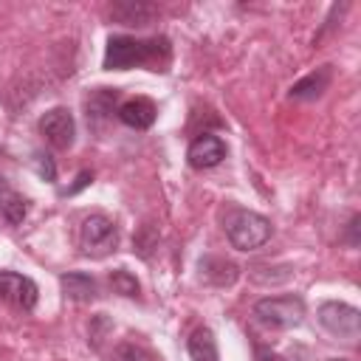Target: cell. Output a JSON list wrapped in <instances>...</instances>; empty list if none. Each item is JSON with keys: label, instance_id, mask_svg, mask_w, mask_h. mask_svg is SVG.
I'll use <instances>...</instances> for the list:
<instances>
[{"label": "cell", "instance_id": "8", "mask_svg": "<svg viewBox=\"0 0 361 361\" xmlns=\"http://www.w3.org/2000/svg\"><path fill=\"white\" fill-rule=\"evenodd\" d=\"M186 158H189L192 169H212L226 158V144H223V138H217L212 133H203L189 144Z\"/></svg>", "mask_w": 361, "mask_h": 361}, {"label": "cell", "instance_id": "5", "mask_svg": "<svg viewBox=\"0 0 361 361\" xmlns=\"http://www.w3.org/2000/svg\"><path fill=\"white\" fill-rule=\"evenodd\" d=\"M319 322L330 336L347 344H355L361 336V313L347 302H324L319 307Z\"/></svg>", "mask_w": 361, "mask_h": 361}, {"label": "cell", "instance_id": "15", "mask_svg": "<svg viewBox=\"0 0 361 361\" xmlns=\"http://www.w3.org/2000/svg\"><path fill=\"white\" fill-rule=\"evenodd\" d=\"M200 271L206 279L217 282V285H231L237 279V265L228 262V259H220V257H206L200 262Z\"/></svg>", "mask_w": 361, "mask_h": 361}, {"label": "cell", "instance_id": "2", "mask_svg": "<svg viewBox=\"0 0 361 361\" xmlns=\"http://www.w3.org/2000/svg\"><path fill=\"white\" fill-rule=\"evenodd\" d=\"M271 220L265 214L248 212V209H234L226 217V237L231 243V248L237 251H257L271 240Z\"/></svg>", "mask_w": 361, "mask_h": 361}, {"label": "cell", "instance_id": "17", "mask_svg": "<svg viewBox=\"0 0 361 361\" xmlns=\"http://www.w3.org/2000/svg\"><path fill=\"white\" fill-rule=\"evenodd\" d=\"M110 361H149V355L138 344H118L110 355Z\"/></svg>", "mask_w": 361, "mask_h": 361}, {"label": "cell", "instance_id": "10", "mask_svg": "<svg viewBox=\"0 0 361 361\" xmlns=\"http://www.w3.org/2000/svg\"><path fill=\"white\" fill-rule=\"evenodd\" d=\"M110 17L121 25H147L155 17V6L144 0H121L110 6Z\"/></svg>", "mask_w": 361, "mask_h": 361}, {"label": "cell", "instance_id": "3", "mask_svg": "<svg viewBox=\"0 0 361 361\" xmlns=\"http://www.w3.org/2000/svg\"><path fill=\"white\" fill-rule=\"evenodd\" d=\"M254 319L268 330H290L305 319V302L293 293L288 296H265L254 305Z\"/></svg>", "mask_w": 361, "mask_h": 361}, {"label": "cell", "instance_id": "19", "mask_svg": "<svg viewBox=\"0 0 361 361\" xmlns=\"http://www.w3.org/2000/svg\"><path fill=\"white\" fill-rule=\"evenodd\" d=\"M90 178H93V175H90V172H82V175H79V178H76V183H73V186H71V189H68V195H73V192H79V189H82V186H87V183H90Z\"/></svg>", "mask_w": 361, "mask_h": 361}, {"label": "cell", "instance_id": "12", "mask_svg": "<svg viewBox=\"0 0 361 361\" xmlns=\"http://www.w3.org/2000/svg\"><path fill=\"white\" fill-rule=\"evenodd\" d=\"M59 285H62L65 296L73 299V302H90V299H96V279L90 274H79V271L62 274L59 276Z\"/></svg>", "mask_w": 361, "mask_h": 361}, {"label": "cell", "instance_id": "14", "mask_svg": "<svg viewBox=\"0 0 361 361\" xmlns=\"http://www.w3.org/2000/svg\"><path fill=\"white\" fill-rule=\"evenodd\" d=\"M0 214L11 223V226H17V223H23V217H25V200L0 178Z\"/></svg>", "mask_w": 361, "mask_h": 361}, {"label": "cell", "instance_id": "11", "mask_svg": "<svg viewBox=\"0 0 361 361\" xmlns=\"http://www.w3.org/2000/svg\"><path fill=\"white\" fill-rule=\"evenodd\" d=\"M330 79H333L330 65H322V68H316L313 73H307L305 79H299L290 87V99H319L330 87Z\"/></svg>", "mask_w": 361, "mask_h": 361}, {"label": "cell", "instance_id": "9", "mask_svg": "<svg viewBox=\"0 0 361 361\" xmlns=\"http://www.w3.org/2000/svg\"><path fill=\"white\" fill-rule=\"evenodd\" d=\"M116 113H118V121L127 124V127H133V130H149L155 124V116H158L155 104L147 96L127 99Z\"/></svg>", "mask_w": 361, "mask_h": 361}, {"label": "cell", "instance_id": "18", "mask_svg": "<svg viewBox=\"0 0 361 361\" xmlns=\"http://www.w3.org/2000/svg\"><path fill=\"white\" fill-rule=\"evenodd\" d=\"M34 169H37V175H39L42 180H48V183H54V180H56V166H54L51 155L37 152V155H34Z\"/></svg>", "mask_w": 361, "mask_h": 361}, {"label": "cell", "instance_id": "16", "mask_svg": "<svg viewBox=\"0 0 361 361\" xmlns=\"http://www.w3.org/2000/svg\"><path fill=\"white\" fill-rule=\"evenodd\" d=\"M110 288H113V293L135 296V293H138V279H135L130 271H113V274H110Z\"/></svg>", "mask_w": 361, "mask_h": 361}, {"label": "cell", "instance_id": "20", "mask_svg": "<svg viewBox=\"0 0 361 361\" xmlns=\"http://www.w3.org/2000/svg\"><path fill=\"white\" fill-rule=\"evenodd\" d=\"M327 361H350V358H327Z\"/></svg>", "mask_w": 361, "mask_h": 361}, {"label": "cell", "instance_id": "4", "mask_svg": "<svg viewBox=\"0 0 361 361\" xmlns=\"http://www.w3.org/2000/svg\"><path fill=\"white\" fill-rule=\"evenodd\" d=\"M79 245L87 257H104L118 245V226L107 214H87L79 226Z\"/></svg>", "mask_w": 361, "mask_h": 361}, {"label": "cell", "instance_id": "13", "mask_svg": "<svg viewBox=\"0 0 361 361\" xmlns=\"http://www.w3.org/2000/svg\"><path fill=\"white\" fill-rule=\"evenodd\" d=\"M186 350H189V358H192V361H220L217 341H214V333H212L209 327H197V330L189 336Z\"/></svg>", "mask_w": 361, "mask_h": 361}, {"label": "cell", "instance_id": "6", "mask_svg": "<svg viewBox=\"0 0 361 361\" xmlns=\"http://www.w3.org/2000/svg\"><path fill=\"white\" fill-rule=\"evenodd\" d=\"M0 299L20 307V310H34L39 299V288L31 276L17 274V271H0Z\"/></svg>", "mask_w": 361, "mask_h": 361}, {"label": "cell", "instance_id": "1", "mask_svg": "<svg viewBox=\"0 0 361 361\" xmlns=\"http://www.w3.org/2000/svg\"><path fill=\"white\" fill-rule=\"evenodd\" d=\"M169 59V39L166 37H110L104 48V71H130L138 65H161Z\"/></svg>", "mask_w": 361, "mask_h": 361}, {"label": "cell", "instance_id": "7", "mask_svg": "<svg viewBox=\"0 0 361 361\" xmlns=\"http://www.w3.org/2000/svg\"><path fill=\"white\" fill-rule=\"evenodd\" d=\"M39 133L56 149H68L73 144V135H76V121H73V116H71L68 107H51L39 118Z\"/></svg>", "mask_w": 361, "mask_h": 361}]
</instances>
